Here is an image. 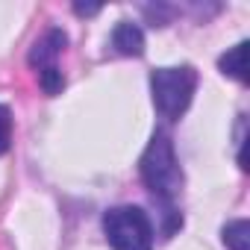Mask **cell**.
I'll return each mask as SVG.
<instances>
[{"label":"cell","instance_id":"cell-1","mask_svg":"<svg viewBox=\"0 0 250 250\" xmlns=\"http://www.w3.org/2000/svg\"><path fill=\"white\" fill-rule=\"evenodd\" d=\"M139 171H142L147 191L159 203H165L168 212H174V200L183 191V168H180L174 142L165 133H156L150 139V145L145 147V153L139 159Z\"/></svg>","mask_w":250,"mask_h":250},{"label":"cell","instance_id":"cell-2","mask_svg":"<svg viewBox=\"0 0 250 250\" xmlns=\"http://www.w3.org/2000/svg\"><path fill=\"white\" fill-rule=\"evenodd\" d=\"M197 88V71L191 65H174V68H153L150 71V94L153 106L165 121H177L191 106Z\"/></svg>","mask_w":250,"mask_h":250},{"label":"cell","instance_id":"cell-3","mask_svg":"<svg viewBox=\"0 0 250 250\" xmlns=\"http://www.w3.org/2000/svg\"><path fill=\"white\" fill-rule=\"evenodd\" d=\"M103 235L112 250H153V224L142 206H115L103 215Z\"/></svg>","mask_w":250,"mask_h":250},{"label":"cell","instance_id":"cell-4","mask_svg":"<svg viewBox=\"0 0 250 250\" xmlns=\"http://www.w3.org/2000/svg\"><path fill=\"white\" fill-rule=\"evenodd\" d=\"M68 44V36L59 30V27H50L44 30L36 42H33V50H30V65L36 68L39 74V83L47 94H59L62 85H65V74L59 68V56Z\"/></svg>","mask_w":250,"mask_h":250},{"label":"cell","instance_id":"cell-5","mask_svg":"<svg viewBox=\"0 0 250 250\" xmlns=\"http://www.w3.org/2000/svg\"><path fill=\"white\" fill-rule=\"evenodd\" d=\"M109 42H112L115 53H121V56H142L145 53V33L133 21H118Z\"/></svg>","mask_w":250,"mask_h":250},{"label":"cell","instance_id":"cell-6","mask_svg":"<svg viewBox=\"0 0 250 250\" xmlns=\"http://www.w3.org/2000/svg\"><path fill=\"white\" fill-rule=\"evenodd\" d=\"M218 68H221L227 77H232V80H238V83H247V42H238L235 47H229V50L218 59Z\"/></svg>","mask_w":250,"mask_h":250},{"label":"cell","instance_id":"cell-7","mask_svg":"<svg viewBox=\"0 0 250 250\" xmlns=\"http://www.w3.org/2000/svg\"><path fill=\"white\" fill-rule=\"evenodd\" d=\"M221 241H224L229 250H250V224H247L244 218L229 221V224L221 229Z\"/></svg>","mask_w":250,"mask_h":250},{"label":"cell","instance_id":"cell-8","mask_svg":"<svg viewBox=\"0 0 250 250\" xmlns=\"http://www.w3.org/2000/svg\"><path fill=\"white\" fill-rule=\"evenodd\" d=\"M12 145V112L0 103V153H6Z\"/></svg>","mask_w":250,"mask_h":250},{"label":"cell","instance_id":"cell-9","mask_svg":"<svg viewBox=\"0 0 250 250\" xmlns=\"http://www.w3.org/2000/svg\"><path fill=\"white\" fill-rule=\"evenodd\" d=\"M74 12H77V15H97V12H100V6H80V3H77V6H74Z\"/></svg>","mask_w":250,"mask_h":250}]
</instances>
